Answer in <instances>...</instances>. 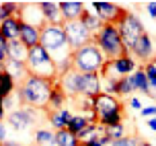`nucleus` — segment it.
Masks as SVG:
<instances>
[{
	"instance_id": "1",
	"label": "nucleus",
	"mask_w": 156,
	"mask_h": 146,
	"mask_svg": "<svg viewBox=\"0 0 156 146\" xmlns=\"http://www.w3.org/2000/svg\"><path fill=\"white\" fill-rule=\"evenodd\" d=\"M41 46L58 66V72L64 74L72 68V47L68 43L64 25H49L41 29Z\"/></svg>"
},
{
	"instance_id": "2",
	"label": "nucleus",
	"mask_w": 156,
	"mask_h": 146,
	"mask_svg": "<svg viewBox=\"0 0 156 146\" xmlns=\"http://www.w3.org/2000/svg\"><path fill=\"white\" fill-rule=\"evenodd\" d=\"M54 85L51 80H45V78L39 76H29L25 78V82L19 85L16 89V95H19V103L21 107H31V109H43L45 111L47 105H49V95L54 91Z\"/></svg>"
},
{
	"instance_id": "3",
	"label": "nucleus",
	"mask_w": 156,
	"mask_h": 146,
	"mask_svg": "<svg viewBox=\"0 0 156 146\" xmlns=\"http://www.w3.org/2000/svg\"><path fill=\"white\" fill-rule=\"evenodd\" d=\"M107 62L109 60L105 58V54L99 49L94 41L72 52V68L80 74H101L103 68L107 66Z\"/></svg>"
},
{
	"instance_id": "4",
	"label": "nucleus",
	"mask_w": 156,
	"mask_h": 146,
	"mask_svg": "<svg viewBox=\"0 0 156 146\" xmlns=\"http://www.w3.org/2000/svg\"><path fill=\"white\" fill-rule=\"evenodd\" d=\"M93 113L97 115V122L109 128V126H117L123 123V105L115 95L109 93H99L93 99Z\"/></svg>"
},
{
	"instance_id": "5",
	"label": "nucleus",
	"mask_w": 156,
	"mask_h": 146,
	"mask_svg": "<svg viewBox=\"0 0 156 146\" xmlns=\"http://www.w3.org/2000/svg\"><path fill=\"white\" fill-rule=\"evenodd\" d=\"M27 70H29L31 76L45 78V80H51V82H58V78H60V72H58L55 62L51 60V56L43 49L41 43H39L37 47H31V49H29V56H27Z\"/></svg>"
},
{
	"instance_id": "6",
	"label": "nucleus",
	"mask_w": 156,
	"mask_h": 146,
	"mask_svg": "<svg viewBox=\"0 0 156 146\" xmlns=\"http://www.w3.org/2000/svg\"><path fill=\"white\" fill-rule=\"evenodd\" d=\"M93 41L99 46V49L105 54L107 60H117V58H121V56H129L127 47L123 46V39L119 35L117 25H105V27L93 37Z\"/></svg>"
},
{
	"instance_id": "7",
	"label": "nucleus",
	"mask_w": 156,
	"mask_h": 146,
	"mask_svg": "<svg viewBox=\"0 0 156 146\" xmlns=\"http://www.w3.org/2000/svg\"><path fill=\"white\" fill-rule=\"evenodd\" d=\"M117 29H119V35H121V39H123V46L127 47V52H129V49L136 46V41L146 33V29H144V25H142V21H140V16L129 13V10H127L125 16L119 21Z\"/></svg>"
},
{
	"instance_id": "8",
	"label": "nucleus",
	"mask_w": 156,
	"mask_h": 146,
	"mask_svg": "<svg viewBox=\"0 0 156 146\" xmlns=\"http://www.w3.org/2000/svg\"><path fill=\"white\" fill-rule=\"evenodd\" d=\"M64 31H66V37H68V43H70L72 52H76L80 47L93 43L90 31L82 25L80 19H78V21H70V23H64Z\"/></svg>"
},
{
	"instance_id": "9",
	"label": "nucleus",
	"mask_w": 156,
	"mask_h": 146,
	"mask_svg": "<svg viewBox=\"0 0 156 146\" xmlns=\"http://www.w3.org/2000/svg\"><path fill=\"white\" fill-rule=\"evenodd\" d=\"M136 62L129 58V56H121L117 60H109L107 66L103 68L101 76H132L136 72Z\"/></svg>"
},
{
	"instance_id": "10",
	"label": "nucleus",
	"mask_w": 156,
	"mask_h": 146,
	"mask_svg": "<svg viewBox=\"0 0 156 146\" xmlns=\"http://www.w3.org/2000/svg\"><path fill=\"white\" fill-rule=\"evenodd\" d=\"M93 8L105 25H119V21L125 16V8H119L113 2H93Z\"/></svg>"
},
{
	"instance_id": "11",
	"label": "nucleus",
	"mask_w": 156,
	"mask_h": 146,
	"mask_svg": "<svg viewBox=\"0 0 156 146\" xmlns=\"http://www.w3.org/2000/svg\"><path fill=\"white\" fill-rule=\"evenodd\" d=\"M35 119H37V115H35V109L31 107H19L6 115L8 126L15 128V130H29L35 123Z\"/></svg>"
},
{
	"instance_id": "12",
	"label": "nucleus",
	"mask_w": 156,
	"mask_h": 146,
	"mask_svg": "<svg viewBox=\"0 0 156 146\" xmlns=\"http://www.w3.org/2000/svg\"><path fill=\"white\" fill-rule=\"evenodd\" d=\"M101 91V74H80L78 76V97L94 99Z\"/></svg>"
},
{
	"instance_id": "13",
	"label": "nucleus",
	"mask_w": 156,
	"mask_h": 146,
	"mask_svg": "<svg viewBox=\"0 0 156 146\" xmlns=\"http://www.w3.org/2000/svg\"><path fill=\"white\" fill-rule=\"evenodd\" d=\"M129 54H133L140 62L152 60V56H154V47H152V39H150L148 33H144V35L136 41V46L129 49Z\"/></svg>"
},
{
	"instance_id": "14",
	"label": "nucleus",
	"mask_w": 156,
	"mask_h": 146,
	"mask_svg": "<svg viewBox=\"0 0 156 146\" xmlns=\"http://www.w3.org/2000/svg\"><path fill=\"white\" fill-rule=\"evenodd\" d=\"M47 115V122H49V126L54 128V132H60V130H66L68 128V123H70V119L74 115L70 113V109H58V111H51V109H47L45 111Z\"/></svg>"
},
{
	"instance_id": "15",
	"label": "nucleus",
	"mask_w": 156,
	"mask_h": 146,
	"mask_svg": "<svg viewBox=\"0 0 156 146\" xmlns=\"http://www.w3.org/2000/svg\"><path fill=\"white\" fill-rule=\"evenodd\" d=\"M78 76H80V72L70 68L64 74H60V78H58V85L64 89V93L68 97H78Z\"/></svg>"
},
{
	"instance_id": "16",
	"label": "nucleus",
	"mask_w": 156,
	"mask_h": 146,
	"mask_svg": "<svg viewBox=\"0 0 156 146\" xmlns=\"http://www.w3.org/2000/svg\"><path fill=\"white\" fill-rule=\"evenodd\" d=\"M39 8L43 13L45 23H49V25H64L66 23L62 16V10H60V2H39Z\"/></svg>"
},
{
	"instance_id": "17",
	"label": "nucleus",
	"mask_w": 156,
	"mask_h": 146,
	"mask_svg": "<svg viewBox=\"0 0 156 146\" xmlns=\"http://www.w3.org/2000/svg\"><path fill=\"white\" fill-rule=\"evenodd\" d=\"M60 10H62L64 21L70 23V21H78L86 8H84V4L78 2V0H66V2H60Z\"/></svg>"
},
{
	"instance_id": "18",
	"label": "nucleus",
	"mask_w": 156,
	"mask_h": 146,
	"mask_svg": "<svg viewBox=\"0 0 156 146\" xmlns=\"http://www.w3.org/2000/svg\"><path fill=\"white\" fill-rule=\"evenodd\" d=\"M21 27H23V21L19 16H12L4 23H0V35L6 41H16L21 39Z\"/></svg>"
},
{
	"instance_id": "19",
	"label": "nucleus",
	"mask_w": 156,
	"mask_h": 146,
	"mask_svg": "<svg viewBox=\"0 0 156 146\" xmlns=\"http://www.w3.org/2000/svg\"><path fill=\"white\" fill-rule=\"evenodd\" d=\"M21 41H23L29 49H31V47H37L39 43H41V29L23 23V27H21Z\"/></svg>"
},
{
	"instance_id": "20",
	"label": "nucleus",
	"mask_w": 156,
	"mask_h": 146,
	"mask_svg": "<svg viewBox=\"0 0 156 146\" xmlns=\"http://www.w3.org/2000/svg\"><path fill=\"white\" fill-rule=\"evenodd\" d=\"M103 136H105V126H101L99 122H94V123H90V126H86L76 138H78L80 144H84V142H94V140L103 138Z\"/></svg>"
},
{
	"instance_id": "21",
	"label": "nucleus",
	"mask_w": 156,
	"mask_h": 146,
	"mask_svg": "<svg viewBox=\"0 0 156 146\" xmlns=\"http://www.w3.org/2000/svg\"><path fill=\"white\" fill-rule=\"evenodd\" d=\"M4 70H6L10 76L15 78V82H25V78L29 76V70H27V62H15V60H8L4 64Z\"/></svg>"
},
{
	"instance_id": "22",
	"label": "nucleus",
	"mask_w": 156,
	"mask_h": 146,
	"mask_svg": "<svg viewBox=\"0 0 156 146\" xmlns=\"http://www.w3.org/2000/svg\"><path fill=\"white\" fill-rule=\"evenodd\" d=\"M27 56H29V47L25 46L21 39H16V41H8V60L27 62Z\"/></svg>"
},
{
	"instance_id": "23",
	"label": "nucleus",
	"mask_w": 156,
	"mask_h": 146,
	"mask_svg": "<svg viewBox=\"0 0 156 146\" xmlns=\"http://www.w3.org/2000/svg\"><path fill=\"white\" fill-rule=\"evenodd\" d=\"M80 21H82V25H84L86 29L90 31V35H93V37L103 29V27H105V23L99 19V15H97V13H88V10H84V13H82Z\"/></svg>"
},
{
	"instance_id": "24",
	"label": "nucleus",
	"mask_w": 156,
	"mask_h": 146,
	"mask_svg": "<svg viewBox=\"0 0 156 146\" xmlns=\"http://www.w3.org/2000/svg\"><path fill=\"white\" fill-rule=\"evenodd\" d=\"M15 85H16L15 78L10 76L4 68L0 70V103H4L10 97V93L15 91Z\"/></svg>"
},
{
	"instance_id": "25",
	"label": "nucleus",
	"mask_w": 156,
	"mask_h": 146,
	"mask_svg": "<svg viewBox=\"0 0 156 146\" xmlns=\"http://www.w3.org/2000/svg\"><path fill=\"white\" fill-rule=\"evenodd\" d=\"M129 82H132V89H133V91H140V93H144V95L152 93V91H150V85H148V78H146L144 68H138V70H136L132 76H129Z\"/></svg>"
},
{
	"instance_id": "26",
	"label": "nucleus",
	"mask_w": 156,
	"mask_h": 146,
	"mask_svg": "<svg viewBox=\"0 0 156 146\" xmlns=\"http://www.w3.org/2000/svg\"><path fill=\"white\" fill-rule=\"evenodd\" d=\"M68 101V95L64 93V89L58 82L54 85V91H51V95H49V105H47V109H51V111H58V109H64V103ZM45 109V111H47Z\"/></svg>"
},
{
	"instance_id": "27",
	"label": "nucleus",
	"mask_w": 156,
	"mask_h": 146,
	"mask_svg": "<svg viewBox=\"0 0 156 146\" xmlns=\"http://www.w3.org/2000/svg\"><path fill=\"white\" fill-rule=\"evenodd\" d=\"M55 144L58 146H80V142H78V138L70 130H60V132H55Z\"/></svg>"
},
{
	"instance_id": "28",
	"label": "nucleus",
	"mask_w": 156,
	"mask_h": 146,
	"mask_svg": "<svg viewBox=\"0 0 156 146\" xmlns=\"http://www.w3.org/2000/svg\"><path fill=\"white\" fill-rule=\"evenodd\" d=\"M19 8H21L19 2H2L0 4V23H4L8 19L16 16L19 15Z\"/></svg>"
},
{
	"instance_id": "29",
	"label": "nucleus",
	"mask_w": 156,
	"mask_h": 146,
	"mask_svg": "<svg viewBox=\"0 0 156 146\" xmlns=\"http://www.w3.org/2000/svg\"><path fill=\"white\" fill-rule=\"evenodd\" d=\"M33 140H35V144L43 146V144H55V132L51 130H45V128H41L33 134Z\"/></svg>"
},
{
	"instance_id": "30",
	"label": "nucleus",
	"mask_w": 156,
	"mask_h": 146,
	"mask_svg": "<svg viewBox=\"0 0 156 146\" xmlns=\"http://www.w3.org/2000/svg\"><path fill=\"white\" fill-rule=\"evenodd\" d=\"M105 136H107L111 142L125 138V126H123V123H117V126H109V128H105Z\"/></svg>"
},
{
	"instance_id": "31",
	"label": "nucleus",
	"mask_w": 156,
	"mask_h": 146,
	"mask_svg": "<svg viewBox=\"0 0 156 146\" xmlns=\"http://www.w3.org/2000/svg\"><path fill=\"white\" fill-rule=\"evenodd\" d=\"M144 72H146V78H148L150 91L156 89V60H150L146 66H144Z\"/></svg>"
},
{
	"instance_id": "32",
	"label": "nucleus",
	"mask_w": 156,
	"mask_h": 146,
	"mask_svg": "<svg viewBox=\"0 0 156 146\" xmlns=\"http://www.w3.org/2000/svg\"><path fill=\"white\" fill-rule=\"evenodd\" d=\"M142 140H138L136 136H125L121 140H115V142H111L109 146H140Z\"/></svg>"
},
{
	"instance_id": "33",
	"label": "nucleus",
	"mask_w": 156,
	"mask_h": 146,
	"mask_svg": "<svg viewBox=\"0 0 156 146\" xmlns=\"http://www.w3.org/2000/svg\"><path fill=\"white\" fill-rule=\"evenodd\" d=\"M6 62H8V41L0 35V68H4Z\"/></svg>"
},
{
	"instance_id": "34",
	"label": "nucleus",
	"mask_w": 156,
	"mask_h": 146,
	"mask_svg": "<svg viewBox=\"0 0 156 146\" xmlns=\"http://www.w3.org/2000/svg\"><path fill=\"white\" fill-rule=\"evenodd\" d=\"M142 117H156V105H150V107H144L140 111Z\"/></svg>"
},
{
	"instance_id": "35",
	"label": "nucleus",
	"mask_w": 156,
	"mask_h": 146,
	"mask_svg": "<svg viewBox=\"0 0 156 146\" xmlns=\"http://www.w3.org/2000/svg\"><path fill=\"white\" fill-rule=\"evenodd\" d=\"M148 15L152 16V19H156V2H150L148 4Z\"/></svg>"
},
{
	"instance_id": "36",
	"label": "nucleus",
	"mask_w": 156,
	"mask_h": 146,
	"mask_svg": "<svg viewBox=\"0 0 156 146\" xmlns=\"http://www.w3.org/2000/svg\"><path fill=\"white\" fill-rule=\"evenodd\" d=\"M6 142V130H4V126L0 123V146Z\"/></svg>"
},
{
	"instance_id": "37",
	"label": "nucleus",
	"mask_w": 156,
	"mask_h": 146,
	"mask_svg": "<svg viewBox=\"0 0 156 146\" xmlns=\"http://www.w3.org/2000/svg\"><path fill=\"white\" fill-rule=\"evenodd\" d=\"M129 103H132V107H133V109H142V103H140V99H132Z\"/></svg>"
},
{
	"instance_id": "38",
	"label": "nucleus",
	"mask_w": 156,
	"mask_h": 146,
	"mask_svg": "<svg viewBox=\"0 0 156 146\" xmlns=\"http://www.w3.org/2000/svg\"><path fill=\"white\" fill-rule=\"evenodd\" d=\"M148 128H152V130L156 132V117H150L148 119Z\"/></svg>"
},
{
	"instance_id": "39",
	"label": "nucleus",
	"mask_w": 156,
	"mask_h": 146,
	"mask_svg": "<svg viewBox=\"0 0 156 146\" xmlns=\"http://www.w3.org/2000/svg\"><path fill=\"white\" fill-rule=\"evenodd\" d=\"M4 111H6V109H4V105L0 103V123H2V119H4Z\"/></svg>"
},
{
	"instance_id": "40",
	"label": "nucleus",
	"mask_w": 156,
	"mask_h": 146,
	"mask_svg": "<svg viewBox=\"0 0 156 146\" xmlns=\"http://www.w3.org/2000/svg\"><path fill=\"white\" fill-rule=\"evenodd\" d=\"M2 146H21V144H19V142H4Z\"/></svg>"
}]
</instances>
